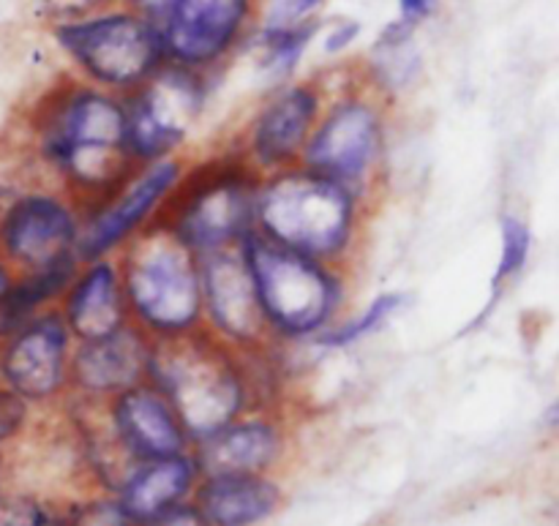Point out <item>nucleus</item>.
<instances>
[{"instance_id":"nucleus-1","label":"nucleus","mask_w":559,"mask_h":526,"mask_svg":"<svg viewBox=\"0 0 559 526\" xmlns=\"http://www.w3.org/2000/svg\"><path fill=\"white\" fill-rule=\"evenodd\" d=\"M36 151L74 194L93 196L96 207L136 172L126 147L123 101L93 87H69L44 104Z\"/></svg>"},{"instance_id":"nucleus-2","label":"nucleus","mask_w":559,"mask_h":526,"mask_svg":"<svg viewBox=\"0 0 559 526\" xmlns=\"http://www.w3.org/2000/svg\"><path fill=\"white\" fill-rule=\"evenodd\" d=\"M238 349L202 331L173 338H151L147 382L162 393L183 423L189 440L202 442L251 402V376Z\"/></svg>"},{"instance_id":"nucleus-3","label":"nucleus","mask_w":559,"mask_h":526,"mask_svg":"<svg viewBox=\"0 0 559 526\" xmlns=\"http://www.w3.org/2000/svg\"><path fill=\"white\" fill-rule=\"evenodd\" d=\"M360 227V196L344 186L289 167L262 175L254 202V232L309 260H342Z\"/></svg>"},{"instance_id":"nucleus-4","label":"nucleus","mask_w":559,"mask_h":526,"mask_svg":"<svg viewBox=\"0 0 559 526\" xmlns=\"http://www.w3.org/2000/svg\"><path fill=\"white\" fill-rule=\"evenodd\" d=\"M129 320L151 338H173L202 331L200 256L173 232L147 224L123 246L120 256Z\"/></svg>"},{"instance_id":"nucleus-5","label":"nucleus","mask_w":559,"mask_h":526,"mask_svg":"<svg viewBox=\"0 0 559 526\" xmlns=\"http://www.w3.org/2000/svg\"><path fill=\"white\" fill-rule=\"evenodd\" d=\"M238 246L271 336L309 338L331 327L344 300L336 267L282 249L254 229Z\"/></svg>"},{"instance_id":"nucleus-6","label":"nucleus","mask_w":559,"mask_h":526,"mask_svg":"<svg viewBox=\"0 0 559 526\" xmlns=\"http://www.w3.org/2000/svg\"><path fill=\"white\" fill-rule=\"evenodd\" d=\"M262 175L251 164H207L175 186L153 224L173 232L197 256L233 249L254 229Z\"/></svg>"},{"instance_id":"nucleus-7","label":"nucleus","mask_w":559,"mask_h":526,"mask_svg":"<svg viewBox=\"0 0 559 526\" xmlns=\"http://www.w3.org/2000/svg\"><path fill=\"white\" fill-rule=\"evenodd\" d=\"M55 38L91 80L118 91H136L164 60L158 31L131 11L63 22Z\"/></svg>"},{"instance_id":"nucleus-8","label":"nucleus","mask_w":559,"mask_h":526,"mask_svg":"<svg viewBox=\"0 0 559 526\" xmlns=\"http://www.w3.org/2000/svg\"><path fill=\"white\" fill-rule=\"evenodd\" d=\"M385 156V123L374 104L344 98L320 118L300 156V167L364 196Z\"/></svg>"},{"instance_id":"nucleus-9","label":"nucleus","mask_w":559,"mask_h":526,"mask_svg":"<svg viewBox=\"0 0 559 526\" xmlns=\"http://www.w3.org/2000/svg\"><path fill=\"white\" fill-rule=\"evenodd\" d=\"M205 104V87L191 69H158L136 87L126 109V147L136 167L169 158L189 136Z\"/></svg>"},{"instance_id":"nucleus-10","label":"nucleus","mask_w":559,"mask_h":526,"mask_svg":"<svg viewBox=\"0 0 559 526\" xmlns=\"http://www.w3.org/2000/svg\"><path fill=\"white\" fill-rule=\"evenodd\" d=\"M183 175V162L175 156L136 169L118 191H112L82 222L80 238H76L80 265L107 260V254L129 243L136 232L153 224V218L158 216L162 205L169 200Z\"/></svg>"},{"instance_id":"nucleus-11","label":"nucleus","mask_w":559,"mask_h":526,"mask_svg":"<svg viewBox=\"0 0 559 526\" xmlns=\"http://www.w3.org/2000/svg\"><path fill=\"white\" fill-rule=\"evenodd\" d=\"M200 284L202 327L211 336L238 352H257L271 342L240 246L200 256Z\"/></svg>"},{"instance_id":"nucleus-12","label":"nucleus","mask_w":559,"mask_h":526,"mask_svg":"<svg viewBox=\"0 0 559 526\" xmlns=\"http://www.w3.org/2000/svg\"><path fill=\"white\" fill-rule=\"evenodd\" d=\"M82 218L52 191H20L0 224V260L14 273L41 271L76 256Z\"/></svg>"},{"instance_id":"nucleus-13","label":"nucleus","mask_w":559,"mask_h":526,"mask_svg":"<svg viewBox=\"0 0 559 526\" xmlns=\"http://www.w3.org/2000/svg\"><path fill=\"white\" fill-rule=\"evenodd\" d=\"M71 333L58 309L36 316L0 347V385L27 404H41L60 396L69 385Z\"/></svg>"},{"instance_id":"nucleus-14","label":"nucleus","mask_w":559,"mask_h":526,"mask_svg":"<svg viewBox=\"0 0 559 526\" xmlns=\"http://www.w3.org/2000/svg\"><path fill=\"white\" fill-rule=\"evenodd\" d=\"M151 336L134 322L93 342H80L69 360V385L82 398L102 402L147 382Z\"/></svg>"},{"instance_id":"nucleus-15","label":"nucleus","mask_w":559,"mask_h":526,"mask_svg":"<svg viewBox=\"0 0 559 526\" xmlns=\"http://www.w3.org/2000/svg\"><path fill=\"white\" fill-rule=\"evenodd\" d=\"M107 423L120 447L140 464L186 456L191 445L175 409L151 382L109 398Z\"/></svg>"},{"instance_id":"nucleus-16","label":"nucleus","mask_w":559,"mask_h":526,"mask_svg":"<svg viewBox=\"0 0 559 526\" xmlns=\"http://www.w3.org/2000/svg\"><path fill=\"white\" fill-rule=\"evenodd\" d=\"M249 0H178L162 27L167 58L183 69H200L222 58L243 27Z\"/></svg>"},{"instance_id":"nucleus-17","label":"nucleus","mask_w":559,"mask_h":526,"mask_svg":"<svg viewBox=\"0 0 559 526\" xmlns=\"http://www.w3.org/2000/svg\"><path fill=\"white\" fill-rule=\"evenodd\" d=\"M317 120H320V93L314 87L293 85L273 96L251 125V167L260 175L298 167Z\"/></svg>"},{"instance_id":"nucleus-18","label":"nucleus","mask_w":559,"mask_h":526,"mask_svg":"<svg viewBox=\"0 0 559 526\" xmlns=\"http://www.w3.org/2000/svg\"><path fill=\"white\" fill-rule=\"evenodd\" d=\"M60 316H63L71 338H80V342L109 336L126 322H131L118 265L109 260L80 265V273L63 295Z\"/></svg>"},{"instance_id":"nucleus-19","label":"nucleus","mask_w":559,"mask_h":526,"mask_svg":"<svg viewBox=\"0 0 559 526\" xmlns=\"http://www.w3.org/2000/svg\"><path fill=\"white\" fill-rule=\"evenodd\" d=\"M284 451V434L267 418H238L207 440L197 442V469L207 478L262 475Z\"/></svg>"},{"instance_id":"nucleus-20","label":"nucleus","mask_w":559,"mask_h":526,"mask_svg":"<svg viewBox=\"0 0 559 526\" xmlns=\"http://www.w3.org/2000/svg\"><path fill=\"white\" fill-rule=\"evenodd\" d=\"M278 500V486L262 475H224L205 480L197 511L211 526H254L276 511Z\"/></svg>"},{"instance_id":"nucleus-21","label":"nucleus","mask_w":559,"mask_h":526,"mask_svg":"<svg viewBox=\"0 0 559 526\" xmlns=\"http://www.w3.org/2000/svg\"><path fill=\"white\" fill-rule=\"evenodd\" d=\"M197 475L194 458L175 456L158 462L136 464L134 473L120 486L118 505L123 507L131 522H151L167 507L178 505L186 491L191 489Z\"/></svg>"},{"instance_id":"nucleus-22","label":"nucleus","mask_w":559,"mask_h":526,"mask_svg":"<svg viewBox=\"0 0 559 526\" xmlns=\"http://www.w3.org/2000/svg\"><path fill=\"white\" fill-rule=\"evenodd\" d=\"M76 273H80L76 256H66L55 265L41 267V271L16 273L9 295L0 303V338L11 336L36 316L52 311V303L63 300L66 289L71 287Z\"/></svg>"},{"instance_id":"nucleus-23","label":"nucleus","mask_w":559,"mask_h":526,"mask_svg":"<svg viewBox=\"0 0 559 526\" xmlns=\"http://www.w3.org/2000/svg\"><path fill=\"white\" fill-rule=\"evenodd\" d=\"M413 22H393L374 47L377 71L382 82L393 87L409 85V80L418 74L420 58L413 47Z\"/></svg>"},{"instance_id":"nucleus-24","label":"nucleus","mask_w":559,"mask_h":526,"mask_svg":"<svg viewBox=\"0 0 559 526\" xmlns=\"http://www.w3.org/2000/svg\"><path fill=\"white\" fill-rule=\"evenodd\" d=\"M404 303V295L396 292H388L380 295V298L371 300V306L366 309V314L355 316V320L342 322V325H331L325 327L322 333H317L314 342L325 349H342V347H353L358 344L360 338L371 336V333L380 331Z\"/></svg>"},{"instance_id":"nucleus-25","label":"nucleus","mask_w":559,"mask_h":526,"mask_svg":"<svg viewBox=\"0 0 559 526\" xmlns=\"http://www.w3.org/2000/svg\"><path fill=\"white\" fill-rule=\"evenodd\" d=\"M530 251H533V232H530L527 224L519 216L502 218L500 265H497L495 278H491L495 292H500L508 282H513L524 271V265L530 260Z\"/></svg>"},{"instance_id":"nucleus-26","label":"nucleus","mask_w":559,"mask_h":526,"mask_svg":"<svg viewBox=\"0 0 559 526\" xmlns=\"http://www.w3.org/2000/svg\"><path fill=\"white\" fill-rule=\"evenodd\" d=\"M317 22H304V25L293 27V31H282V33H265V44H267V58L265 65L273 76H287L289 71L295 69V63L304 55L306 44L309 38L314 36Z\"/></svg>"},{"instance_id":"nucleus-27","label":"nucleus","mask_w":559,"mask_h":526,"mask_svg":"<svg viewBox=\"0 0 559 526\" xmlns=\"http://www.w3.org/2000/svg\"><path fill=\"white\" fill-rule=\"evenodd\" d=\"M0 526H63L36 497L0 494Z\"/></svg>"},{"instance_id":"nucleus-28","label":"nucleus","mask_w":559,"mask_h":526,"mask_svg":"<svg viewBox=\"0 0 559 526\" xmlns=\"http://www.w3.org/2000/svg\"><path fill=\"white\" fill-rule=\"evenodd\" d=\"M325 0H271L265 11V33L293 31L309 20L311 11H317Z\"/></svg>"},{"instance_id":"nucleus-29","label":"nucleus","mask_w":559,"mask_h":526,"mask_svg":"<svg viewBox=\"0 0 559 526\" xmlns=\"http://www.w3.org/2000/svg\"><path fill=\"white\" fill-rule=\"evenodd\" d=\"M27 418H31V404L11 393L5 385H0V447L25 429Z\"/></svg>"},{"instance_id":"nucleus-30","label":"nucleus","mask_w":559,"mask_h":526,"mask_svg":"<svg viewBox=\"0 0 559 526\" xmlns=\"http://www.w3.org/2000/svg\"><path fill=\"white\" fill-rule=\"evenodd\" d=\"M66 526H131V518L126 516L118 502H91L80 507Z\"/></svg>"},{"instance_id":"nucleus-31","label":"nucleus","mask_w":559,"mask_h":526,"mask_svg":"<svg viewBox=\"0 0 559 526\" xmlns=\"http://www.w3.org/2000/svg\"><path fill=\"white\" fill-rule=\"evenodd\" d=\"M98 3H104V0H38L44 14H49L52 20H60V25H63V22L82 20V16H85L87 11L96 9Z\"/></svg>"},{"instance_id":"nucleus-32","label":"nucleus","mask_w":559,"mask_h":526,"mask_svg":"<svg viewBox=\"0 0 559 526\" xmlns=\"http://www.w3.org/2000/svg\"><path fill=\"white\" fill-rule=\"evenodd\" d=\"M129 3L134 9V14L140 20H145L151 27H156L158 36H162V27L167 25L169 14H173L178 0H129Z\"/></svg>"},{"instance_id":"nucleus-33","label":"nucleus","mask_w":559,"mask_h":526,"mask_svg":"<svg viewBox=\"0 0 559 526\" xmlns=\"http://www.w3.org/2000/svg\"><path fill=\"white\" fill-rule=\"evenodd\" d=\"M147 526H211V524L205 522V516H202L197 507L173 505L164 513H158L156 518H151Z\"/></svg>"},{"instance_id":"nucleus-34","label":"nucleus","mask_w":559,"mask_h":526,"mask_svg":"<svg viewBox=\"0 0 559 526\" xmlns=\"http://www.w3.org/2000/svg\"><path fill=\"white\" fill-rule=\"evenodd\" d=\"M358 22H344V25H338L336 31L331 33V36L325 38V52H342L344 47H349L353 44V38L358 36Z\"/></svg>"},{"instance_id":"nucleus-35","label":"nucleus","mask_w":559,"mask_h":526,"mask_svg":"<svg viewBox=\"0 0 559 526\" xmlns=\"http://www.w3.org/2000/svg\"><path fill=\"white\" fill-rule=\"evenodd\" d=\"M437 0H402V20L404 22H418L435 11Z\"/></svg>"},{"instance_id":"nucleus-36","label":"nucleus","mask_w":559,"mask_h":526,"mask_svg":"<svg viewBox=\"0 0 559 526\" xmlns=\"http://www.w3.org/2000/svg\"><path fill=\"white\" fill-rule=\"evenodd\" d=\"M14 276H16V273L11 271V267L5 265L3 260H0V303H3V298L9 295L11 284H14Z\"/></svg>"},{"instance_id":"nucleus-37","label":"nucleus","mask_w":559,"mask_h":526,"mask_svg":"<svg viewBox=\"0 0 559 526\" xmlns=\"http://www.w3.org/2000/svg\"><path fill=\"white\" fill-rule=\"evenodd\" d=\"M16 194H20V189H14V186H0V224H3L5 211H9V205L14 202Z\"/></svg>"},{"instance_id":"nucleus-38","label":"nucleus","mask_w":559,"mask_h":526,"mask_svg":"<svg viewBox=\"0 0 559 526\" xmlns=\"http://www.w3.org/2000/svg\"><path fill=\"white\" fill-rule=\"evenodd\" d=\"M3 475H5V464H3V453H0V494H3Z\"/></svg>"}]
</instances>
